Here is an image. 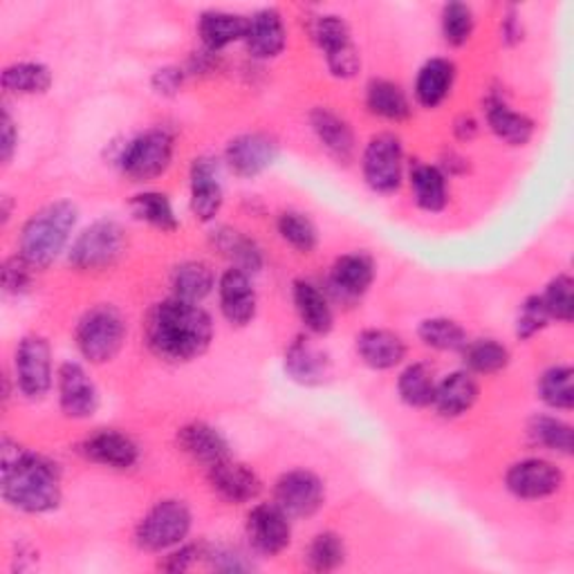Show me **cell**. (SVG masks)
<instances>
[{
    "label": "cell",
    "mask_w": 574,
    "mask_h": 574,
    "mask_svg": "<svg viewBox=\"0 0 574 574\" xmlns=\"http://www.w3.org/2000/svg\"><path fill=\"white\" fill-rule=\"evenodd\" d=\"M144 332L148 348L160 359L184 363L198 359L209 348L214 324L198 304L171 297L153 306L146 317Z\"/></svg>",
    "instance_id": "6da1fadb"
},
{
    "label": "cell",
    "mask_w": 574,
    "mask_h": 574,
    "mask_svg": "<svg viewBox=\"0 0 574 574\" xmlns=\"http://www.w3.org/2000/svg\"><path fill=\"white\" fill-rule=\"evenodd\" d=\"M3 499L28 514H45L61 503V473L54 462L32 453L8 438L0 449Z\"/></svg>",
    "instance_id": "7a4b0ae2"
},
{
    "label": "cell",
    "mask_w": 574,
    "mask_h": 574,
    "mask_svg": "<svg viewBox=\"0 0 574 574\" xmlns=\"http://www.w3.org/2000/svg\"><path fill=\"white\" fill-rule=\"evenodd\" d=\"M76 223V207L72 203H52L34 214L21 234V256L34 267L43 269L63 252L70 232Z\"/></svg>",
    "instance_id": "3957f363"
},
{
    "label": "cell",
    "mask_w": 574,
    "mask_h": 574,
    "mask_svg": "<svg viewBox=\"0 0 574 574\" xmlns=\"http://www.w3.org/2000/svg\"><path fill=\"white\" fill-rule=\"evenodd\" d=\"M126 339V321L113 306L88 310L76 326V346L90 363H106L115 359Z\"/></svg>",
    "instance_id": "277c9868"
},
{
    "label": "cell",
    "mask_w": 574,
    "mask_h": 574,
    "mask_svg": "<svg viewBox=\"0 0 574 574\" xmlns=\"http://www.w3.org/2000/svg\"><path fill=\"white\" fill-rule=\"evenodd\" d=\"M126 252V234L113 221L90 225L72 245L70 263L76 269L100 271L113 267Z\"/></svg>",
    "instance_id": "5b68a950"
},
{
    "label": "cell",
    "mask_w": 574,
    "mask_h": 574,
    "mask_svg": "<svg viewBox=\"0 0 574 574\" xmlns=\"http://www.w3.org/2000/svg\"><path fill=\"white\" fill-rule=\"evenodd\" d=\"M191 512L182 501H160L137 525L135 541L146 552H164L186 539Z\"/></svg>",
    "instance_id": "8992f818"
},
{
    "label": "cell",
    "mask_w": 574,
    "mask_h": 574,
    "mask_svg": "<svg viewBox=\"0 0 574 574\" xmlns=\"http://www.w3.org/2000/svg\"><path fill=\"white\" fill-rule=\"evenodd\" d=\"M404 153L396 135L381 133L372 137L363 151V177L379 194H393L402 184Z\"/></svg>",
    "instance_id": "52a82bcc"
},
{
    "label": "cell",
    "mask_w": 574,
    "mask_h": 574,
    "mask_svg": "<svg viewBox=\"0 0 574 574\" xmlns=\"http://www.w3.org/2000/svg\"><path fill=\"white\" fill-rule=\"evenodd\" d=\"M312 39L326 54L328 68L335 76L339 79H350L359 72V52L350 39V30L341 17L335 14H324L315 19L312 28Z\"/></svg>",
    "instance_id": "ba28073f"
},
{
    "label": "cell",
    "mask_w": 574,
    "mask_h": 574,
    "mask_svg": "<svg viewBox=\"0 0 574 574\" xmlns=\"http://www.w3.org/2000/svg\"><path fill=\"white\" fill-rule=\"evenodd\" d=\"M173 157V137L162 131H148L126 144L122 155V168L135 182H148L160 177Z\"/></svg>",
    "instance_id": "9c48e42d"
},
{
    "label": "cell",
    "mask_w": 574,
    "mask_h": 574,
    "mask_svg": "<svg viewBox=\"0 0 574 574\" xmlns=\"http://www.w3.org/2000/svg\"><path fill=\"white\" fill-rule=\"evenodd\" d=\"M324 499L321 478L306 469L283 473L274 488V503L290 519L312 516L324 505Z\"/></svg>",
    "instance_id": "30bf717a"
},
{
    "label": "cell",
    "mask_w": 574,
    "mask_h": 574,
    "mask_svg": "<svg viewBox=\"0 0 574 574\" xmlns=\"http://www.w3.org/2000/svg\"><path fill=\"white\" fill-rule=\"evenodd\" d=\"M17 385L30 400H41L52 389V350L43 337L30 335L17 348Z\"/></svg>",
    "instance_id": "8fae6325"
},
{
    "label": "cell",
    "mask_w": 574,
    "mask_h": 574,
    "mask_svg": "<svg viewBox=\"0 0 574 574\" xmlns=\"http://www.w3.org/2000/svg\"><path fill=\"white\" fill-rule=\"evenodd\" d=\"M505 483L514 496H519L523 501H539V499H547L561 490L563 473L556 464H552L547 460L530 458V460L516 462L508 471Z\"/></svg>",
    "instance_id": "7c38bea8"
},
{
    "label": "cell",
    "mask_w": 574,
    "mask_h": 574,
    "mask_svg": "<svg viewBox=\"0 0 574 574\" xmlns=\"http://www.w3.org/2000/svg\"><path fill=\"white\" fill-rule=\"evenodd\" d=\"M247 536L256 552L265 556H276L290 545V516H287L276 503L256 505L247 516Z\"/></svg>",
    "instance_id": "4fadbf2b"
},
{
    "label": "cell",
    "mask_w": 574,
    "mask_h": 574,
    "mask_svg": "<svg viewBox=\"0 0 574 574\" xmlns=\"http://www.w3.org/2000/svg\"><path fill=\"white\" fill-rule=\"evenodd\" d=\"M59 402L61 411L72 420L90 418L100 407V396L92 379L74 361H65L59 368Z\"/></svg>",
    "instance_id": "5bb4252c"
},
{
    "label": "cell",
    "mask_w": 574,
    "mask_h": 574,
    "mask_svg": "<svg viewBox=\"0 0 574 574\" xmlns=\"http://www.w3.org/2000/svg\"><path fill=\"white\" fill-rule=\"evenodd\" d=\"M209 485L214 494L229 505L252 503L263 490L260 478L247 464L234 462L232 458L209 469Z\"/></svg>",
    "instance_id": "9a60e30c"
},
{
    "label": "cell",
    "mask_w": 574,
    "mask_h": 574,
    "mask_svg": "<svg viewBox=\"0 0 574 574\" xmlns=\"http://www.w3.org/2000/svg\"><path fill=\"white\" fill-rule=\"evenodd\" d=\"M276 155V142L263 133H247L232 140L225 153L229 168L240 177H256L274 164Z\"/></svg>",
    "instance_id": "2e32d148"
},
{
    "label": "cell",
    "mask_w": 574,
    "mask_h": 574,
    "mask_svg": "<svg viewBox=\"0 0 574 574\" xmlns=\"http://www.w3.org/2000/svg\"><path fill=\"white\" fill-rule=\"evenodd\" d=\"M223 207V186L218 180V166L201 157L191 166V212L196 221L212 223Z\"/></svg>",
    "instance_id": "e0dca14e"
},
{
    "label": "cell",
    "mask_w": 574,
    "mask_h": 574,
    "mask_svg": "<svg viewBox=\"0 0 574 574\" xmlns=\"http://www.w3.org/2000/svg\"><path fill=\"white\" fill-rule=\"evenodd\" d=\"M221 310L232 326H247L256 317V293L249 274L243 269H227L221 278Z\"/></svg>",
    "instance_id": "ac0fdd59"
},
{
    "label": "cell",
    "mask_w": 574,
    "mask_h": 574,
    "mask_svg": "<svg viewBox=\"0 0 574 574\" xmlns=\"http://www.w3.org/2000/svg\"><path fill=\"white\" fill-rule=\"evenodd\" d=\"M177 447L188 458H194L196 462L205 464L207 469L232 458L229 442L225 440V435L207 422H191V424L182 427L177 433Z\"/></svg>",
    "instance_id": "d6986e66"
},
{
    "label": "cell",
    "mask_w": 574,
    "mask_h": 574,
    "mask_svg": "<svg viewBox=\"0 0 574 574\" xmlns=\"http://www.w3.org/2000/svg\"><path fill=\"white\" fill-rule=\"evenodd\" d=\"M81 453L88 460L111 469H131L140 460L137 444L129 435L113 429H102L98 433H92L81 444Z\"/></svg>",
    "instance_id": "ffe728a7"
},
{
    "label": "cell",
    "mask_w": 574,
    "mask_h": 574,
    "mask_svg": "<svg viewBox=\"0 0 574 574\" xmlns=\"http://www.w3.org/2000/svg\"><path fill=\"white\" fill-rule=\"evenodd\" d=\"M285 370L299 385L319 387L330 377V359L308 339L299 337L285 352Z\"/></svg>",
    "instance_id": "44dd1931"
},
{
    "label": "cell",
    "mask_w": 574,
    "mask_h": 574,
    "mask_svg": "<svg viewBox=\"0 0 574 574\" xmlns=\"http://www.w3.org/2000/svg\"><path fill=\"white\" fill-rule=\"evenodd\" d=\"M357 352L361 361L375 370H389L407 357V344L391 330H363L357 337Z\"/></svg>",
    "instance_id": "7402d4cb"
},
{
    "label": "cell",
    "mask_w": 574,
    "mask_h": 574,
    "mask_svg": "<svg viewBox=\"0 0 574 574\" xmlns=\"http://www.w3.org/2000/svg\"><path fill=\"white\" fill-rule=\"evenodd\" d=\"M245 43L249 54L256 59L278 57L287 43L280 14L276 10H260L254 17H249Z\"/></svg>",
    "instance_id": "603a6c76"
},
{
    "label": "cell",
    "mask_w": 574,
    "mask_h": 574,
    "mask_svg": "<svg viewBox=\"0 0 574 574\" xmlns=\"http://www.w3.org/2000/svg\"><path fill=\"white\" fill-rule=\"evenodd\" d=\"M478 400V385L471 372H451L435 387L433 407L442 418L464 416Z\"/></svg>",
    "instance_id": "cb8c5ba5"
},
{
    "label": "cell",
    "mask_w": 574,
    "mask_h": 574,
    "mask_svg": "<svg viewBox=\"0 0 574 574\" xmlns=\"http://www.w3.org/2000/svg\"><path fill=\"white\" fill-rule=\"evenodd\" d=\"M312 131L317 133L321 146L337 160L350 162L355 155V135L346 120H341L330 109H315L310 115Z\"/></svg>",
    "instance_id": "d4e9b609"
},
{
    "label": "cell",
    "mask_w": 574,
    "mask_h": 574,
    "mask_svg": "<svg viewBox=\"0 0 574 574\" xmlns=\"http://www.w3.org/2000/svg\"><path fill=\"white\" fill-rule=\"evenodd\" d=\"M375 278V267L372 260L363 254H346L341 256L335 267H332V287L346 297V299H357L368 293V287L372 285Z\"/></svg>",
    "instance_id": "484cf974"
},
{
    "label": "cell",
    "mask_w": 574,
    "mask_h": 574,
    "mask_svg": "<svg viewBox=\"0 0 574 574\" xmlns=\"http://www.w3.org/2000/svg\"><path fill=\"white\" fill-rule=\"evenodd\" d=\"M488 124L494 135L510 146H525L534 135V122L527 115L512 111L499 98L488 100Z\"/></svg>",
    "instance_id": "4316f807"
},
{
    "label": "cell",
    "mask_w": 574,
    "mask_h": 574,
    "mask_svg": "<svg viewBox=\"0 0 574 574\" xmlns=\"http://www.w3.org/2000/svg\"><path fill=\"white\" fill-rule=\"evenodd\" d=\"M455 79V65L447 59H431L418 74L416 98L424 109L440 106L451 92Z\"/></svg>",
    "instance_id": "83f0119b"
},
{
    "label": "cell",
    "mask_w": 574,
    "mask_h": 574,
    "mask_svg": "<svg viewBox=\"0 0 574 574\" xmlns=\"http://www.w3.org/2000/svg\"><path fill=\"white\" fill-rule=\"evenodd\" d=\"M249 19L229 12H205L198 21V32L207 50L218 52L236 41H245Z\"/></svg>",
    "instance_id": "f1b7e54d"
},
{
    "label": "cell",
    "mask_w": 574,
    "mask_h": 574,
    "mask_svg": "<svg viewBox=\"0 0 574 574\" xmlns=\"http://www.w3.org/2000/svg\"><path fill=\"white\" fill-rule=\"evenodd\" d=\"M366 104L372 115L389 122H402L411 115V104L404 90L387 79H375L366 88Z\"/></svg>",
    "instance_id": "f546056e"
},
{
    "label": "cell",
    "mask_w": 574,
    "mask_h": 574,
    "mask_svg": "<svg viewBox=\"0 0 574 574\" xmlns=\"http://www.w3.org/2000/svg\"><path fill=\"white\" fill-rule=\"evenodd\" d=\"M295 304L301 321L312 335H328L332 330V310L326 295L308 280L295 283Z\"/></svg>",
    "instance_id": "4dcf8cb0"
},
{
    "label": "cell",
    "mask_w": 574,
    "mask_h": 574,
    "mask_svg": "<svg viewBox=\"0 0 574 574\" xmlns=\"http://www.w3.org/2000/svg\"><path fill=\"white\" fill-rule=\"evenodd\" d=\"M214 271L207 263L201 260H188L175 267L171 285L177 299L201 304L205 297L212 295L214 290Z\"/></svg>",
    "instance_id": "1f68e13d"
},
{
    "label": "cell",
    "mask_w": 574,
    "mask_h": 574,
    "mask_svg": "<svg viewBox=\"0 0 574 574\" xmlns=\"http://www.w3.org/2000/svg\"><path fill=\"white\" fill-rule=\"evenodd\" d=\"M411 188L418 207L424 212H442L447 207V175L429 164H418L411 171Z\"/></svg>",
    "instance_id": "d6a6232c"
},
{
    "label": "cell",
    "mask_w": 574,
    "mask_h": 574,
    "mask_svg": "<svg viewBox=\"0 0 574 574\" xmlns=\"http://www.w3.org/2000/svg\"><path fill=\"white\" fill-rule=\"evenodd\" d=\"M214 245L225 258H229L234 263L236 269L254 274L263 265V254H260L258 245L236 229H227V227L218 229L214 234Z\"/></svg>",
    "instance_id": "836d02e7"
},
{
    "label": "cell",
    "mask_w": 574,
    "mask_h": 574,
    "mask_svg": "<svg viewBox=\"0 0 574 574\" xmlns=\"http://www.w3.org/2000/svg\"><path fill=\"white\" fill-rule=\"evenodd\" d=\"M438 381L429 363H411L398 381V391L404 404L413 409H424L433 404Z\"/></svg>",
    "instance_id": "e575fe53"
},
{
    "label": "cell",
    "mask_w": 574,
    "mask_h": 574,
    "mask_svg": "<svg viewBox=\"0 0 574 574\" xmlns=\"http://www.w3.org/2000/svg\"><path fill=\"white\" fill-rule=\"evenodd\" d=\"M462 352L467 368L478 375H496L510 363V350L494 339L469 341Z\"/></svg>",
    "instance_id": "d590c367"
},
{
    "label": "cell",
    "mask_w": 574,
    "mask_h": 574,
    "mask_svg": "<svg viewBox=\"0 0 574 574\" xmlns=\"http://www.w3.org/2000/svg\"><path fill=\"white\" fill-rule=\"evenodd\" d=\"M52 85V72L43 63H17L3 72V88L12 94H43Z\"/></svg>",
    "instance_id": "8d00e7d4"
},
{
    "label": "cell",
    "mask_w": 574,
    "mask_h": 574,
    "mask_svg": "<svg viewBox=\"0 0 574 574\" xmlns=\"http://www.w3.org/2000/svg\"><path fill=\"white\" fill-rule=\"evenodd\" d=\"M418 335L424 341V346L440 350V352H462L469 344L464 328L460 324H455L451 319H442V317L422 321Z\"/></svg>",
    "instance_id": "74e56055"
},
{
    "label": "cell",
    "mask_w": 574,
    "mask_h": 574,
    "mask_svg": "<svg viewBox=\"0 0 574 574\" xmlns=\"http://www.w3.org/2000/svg\"><path fill=\"white\" fill-rule=\"evenodd\" d=\"M527 433L534 444H539L547 451H556L563 455L572 453V429H570V424H565L556 418L534 416L527 424Z\"/></svg>",
    "instance_id": "f35d334b"
},
{
    "label": "cell",
    "mask_w": 574,
    "mask_h": 574,
    "mask_svg": "<svg viewBox=\"0 0 574 574\" xmlns=\"http://www.w3.org/2000/svg\"><path fill=\"white\" fill-rule=\"evenodd\" d=\"M539 396L541 400L558 411H570L574 407V391H572V368L554 366L543 372L539 379Z\"/></svg>",
    "instance_id": "ab89813d"
},
{
    "label": "cell",
    "mask_w": 574,
    "mask_h": 574,
    "mask_svg": "<svg viewBox=\"0 0 574 574\" xmlns=\"http://www.w3.org/2000/svg\"><path fill=\"white\" fill-rule=\"evenodd\" d=\"M131 209L135 214V218L162 229V232H175L177 229V218L173 214V207L168 203V198L164 194H155V191H148V194H140L131 201Z\"/></svg>",
    "instance_id": "60d3db41"
},
{
    "label": "cell",
    "mask_w": 574,
    "mask_h": 574,
    "mask_svg": "<svg viewBox=\"0 0 574 574\" xmlns=\"http://www.w3.org/2000/svg\"><path fill=\"white\" fill-rule=\"evenodd\" d=\"M278 234L287 245H293L295 249H299L304 254H310L319 243L315 223L306 214H299V212L280 214Z\"/></svg>",
    "instance_id": "b9f144b4"
},
{
    "label": "cell",
    "mask_w": 574,
    "mask_h": 574,
    "mask_svg": "<svg viewBox=\"0 0 574 574\" xmlns=\"http://www.w3.org/2000/svg\"><path fill=\"white\" fill-rule=\"evenodd\" d=\"M344 558H346L344 541L337 534H332V532L317 534L315 541L308 547V554H306L308 567L315 570V572L337 570L344 563Z\"/></svg>",
    "instance_id": "7bdbcfd3"
},
{
    "label": "cell",
    "mask_w": 574,
    "mask_h": 574,
    "mask_svg": "<svg viewBox=\"0 0 574 574\" xmlns=\"http://www.w3.org/2000/svg\"><path fill=\"white\" fill-rule=\"evenodd\" d=\"M572 278L567 274H558L550 285L545 295L541 297L543 299V306L550 315V319H556V321H563V324H570L572 317H574V297H572Z\"/></svg>",
    "instance_id": "ee69618b"
},
{
    "label": "cell",
    "mask_w": 574,
    "mask_h": 574,
    "mask_svg": "<svg viewBox=\"0 0 574 574\" xmlns=\"http://www.w3.org/2000/svg\"><path fill=\"white\" fill-rule=\"evenodd\" d=\"M473 32V12L462 3H449L442 10V34L453 48L464 45Z\"/></svg>",
    "instance_id": "f6af8a7d"
},
{
    "label": "cell",
    "mask_w": 574,
    "mask_h": 574,
    "mask_svg": "<svg viewBox=\"0 0 574 574\" xmlns=\"http://www.w3.org/2000/svg\"><path fill=\"white\" fill-rule=\"evenodd\" d=\"M550 321V315L543 306L541 297H530L523 306H521V315L516 321V335L519 339H532L536 332H541Z\"/></svg>",
    "instance_id": "bcb514c9"
},
{
    "label": "cell",
    "mask_w": 574,
    "mask_h": 574,
    "mask_svg": "<svg viewBox=\"0 0 574 574\" xmlns=\"http://www.w3.org/2000/svg\"><path fill=\"white\" fill-rule=\"evenodd\" d=\"M34 267L19 254L6 260L3 265V287L8 295H25L32 287Z\"/></svg>",
    "instance_id": "7dc6e473"
},
{
    "label": "cell",
    "mask_w": 574,
    "mask_h": 574,
    "mask_svg": "<svg viewBox=\"0 0 574 574\" xmlns=\"http://www.w3.org/2000/svg\"><path fill=\"white\" fill-rule=\"evenodd\" d=\"M205 558L209 561V565L214 570H221V572H245V570L254 567L238 550H232V547L209 550V552H205Z\"/></svg>",
    "instance_id": "c3c4849f"
},
{
    "label": "cell",
    "mask_w": 574,
    "mask_h": 574,
    "mask_svg": "<svg viewBox=\"0 0 574 574\" xmlns=\"http://www.w3.org/2000/svg\"><path fill=\"white\" fill-rule=\"evenodd\" d=\"M205 552L207 550L203 545H182L180 550L171 552L164 558V563H160V567L166 570V572H184V570L194 565L201 556H205Z\"/></svg>",
    "instance_id": "681fc988"
},
{
    "label": "cell",
    "mask_w": 574,
    "mask_h": 574,
    "mask_svg": "<svg viewBox=\"0 0 574 574\" xmlns=\"http://www.w3.org/2000/svg\"><path fill=\"white\" fill-rule=\"evenodd\" d=\"M17 144H19V135H17L12 115L3 111V122H0V157H3V164H10L17 151Z\"/></svg>",
    "instance_id": "f907efd6"
},
{
    "label": "cell",
    "mask_w": 574,
    "mask_h": 574,
    "mask_svg": "<svg viewBox=\"0 0 574 574\" xmlns=\"http://www.w3.org/2000/svg\"><path fill=\"white\" fill-rule=\"evenodd\" d=\"M153 88L157 94H164V98H171L180 88H182V70L177 68H162L153 74Z\"/></svg>",
    "instance_id": "816d5d0a"
},
{
    "label": "cell",
    "mask_w": 574,
    "mask_h": 574,
    "mask_svg": "<svg viewBox=\"0 0 574 574\" xmlns=\"http://www.w3.org/2000/svg\"><path fill=\"white\" fill-rule=\"evenodd\" d=\"M523 39V30H521V21L514 12L508 14V19L503 21V41L508 45H516Z\"/></svg>",
    "instance_id": "f5cc1de1"
},
{
    "label": "cell",
    "mask_w": 574,
    "mask_h": 574,
    "mask_svg": "<svg viewBox=\"0 0 574 574\" xmlns=\"http://www.w3.org/2000/svg\"><path fill=\"white\" fill-rule=\"evenodd\" d=\"M475 133H478V124H475L473 117L462 115V117L455 120V135H458V140L469 142V140L475 137Z\"/></svg>",
    "instance_id": "db71d44e"
},
{
    "label": "cell",
    "mask_w": 574,
    "mask_h": 574,
    "mask_svg": "<svg viewBox=\"0 0 574 574\" xmlns=\"http://www.w3.org/2000/svg\"><path fill=\"white\" fill-rule=\"evenodd\" d=\"M0 214H3V223H8L10 221V198H3V212H0Z\"/></svg>",
    "instance_id": "11a10c76"
}]
</instances>
